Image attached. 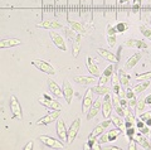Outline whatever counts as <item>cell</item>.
Returning a JSON list of instances; mask_svg holds the SVG:
<instances>
[{
	"instance_id": "cell-1",
	"label": "cell",
	"mask_w": 151,
	"mask_h": 150,
	"mask_svg": "<svg viewBox=\"0 0 151 150\" xmlns=\"http://www.w3.org/2000/svg\"><path fill=\"white\" fill-rule=\"evenodd\" d=\"M32 64L37 69H39L40 72H44L47 74H50V76H54L55 74V69L54 67L52 66L49 62L47 61H43V59H34L32 61Z\"/></svg>"
},
{
	"instance_id": "cell-2",
	"label": "cell",
	"mask_w": 151,
	"mask_h": 150,
	"mask_svg": "<svg viewBox=\"0 0 151 150\" xmlns=\"http://www.w3.org/2000/svg\"><path fill=\"white\" fill-rule=\"evenodd\" d=\"M39 104L43 105L44 107H47V109H49V110H62V105H60L57 100L48 96L47 93H43L42 97H39Z\"/></svg>"
},
{
	"instance_id": "cell-3",
	"label": "cell",
	"mask_w": 151,
	"mask_h": 150,
	"mask_svg": "<svg viewBox=\"0 0 151 150\" xmlns=\"http://www.w3.org/2000/svg\"><path fill=\"white\" fill-rule=\"evenodd\" d=\"M9 106H10V111L13 114V118L15 120H22L23 119L22 106H20V102L18 101L17 96H14V95L10 96V102H9Z\"/></svg>"
},
{
	"instance_id": "cell-4",
	"label": "cell",
	"mask_w": 151,
	"mask_h": 150,
	"mask_svg": "<svg viewBox=\"0 0 151 150\" xmlns=\"http://www.w3.org/2000/svg\"><path fill=\"white\" fill-rule=\"evenodd\" d=\"M105 98H103L102 101V115L105 119H110L111 118V114L113 111V106H112V96H111V92L107 93V95L103 96Z\"/></svg>"
},
{
	"instance_id": "cell-5",
	"label": "cell",
	"mask_w": 151,
	"mask_h": 150,
	"mask_svg": "<svg viewBox=\"0 0 151 150\" xmlns=\"http://www.w3.org/2000/svg\"><path fill=\"white\" fill-rule=\"evenodd\" d=\"M60 118V110H52L49 114H47L43 118H40L39 120L37 121V125H49L53 121H57Z\"/></svg>"
},
{
	"instance_id": "cell-6",
	"label": "cell",
	"mask_w": 151,
	"mask_h": 150,
	"mask_svg": "<svg viewBox=\"0 0 151 150\" xmlns=\"http://www.w3.org/2000/svg\"><path fill=\"white\" fill-rule=\"evenodd\" d=\"M39 140L45 145V146L52 148V149H63L64 148L63 141H60V140H57L54 138H50V136H47V135H40Z\"/></svg>"
},
{
	"instance_id": "cell-7",
	"label": "cell",
	"mask_w": 151,
	"mask_h": 150,
	"mask_svg": "<svg viewBox=\"0 0 151 150\" xmlns=\"http://www.w3.org/2000/svg\"><path fill=\"white\" fill-rule=\"evenodd\" d=\"M55 130H57V136L60 141L63 143H68V130L65 128V124L62 119L57 120V125H55Z\"/></svg>"
},
{
	"instance_id": "cell-8",
	"label": "cell",
	"mask_w": 151,
	"mask_h": 150,
	"mask_svg": "<svg viewBox=\"0 0 151 150\" xmlns=\"http://www.w3.org/2000/svg\"><path fill=\"white\" fill-rule=\"evenodd\" d=\"M79 129H81V119L77 118V119H74V121L70 124L69 129H68V144H72L76 140Z\"/></svg>"
},
{
	"instance_id": "cell-9",
	"label": "cell",
	"mask_w": 151,
	"mask_h": 150,
	"mask_svg": "<svg viewBox=\"0 0 151 150\" xmlns=\"http://www.w3.org/2000/svg\"><path fill=\"white\" fill-rule=\"evenodd\" d=\"M112 121L111 120H108V119H105V121H101L100 124H98L96 128H94L92 131H91V134L88 135V138H93V139H97L98 136H100L101 134H103L106 131V129L108 128V126L111 125Z\"/></svg>"
},
{
	"instance_id": "cell-10",
	"label": "cell",
	"mask_w": 151,
	"mask_h": 150,
	"mask_svg": "<svg viewBox=\"0 0 151 150\" xmlns=\"http://www.w3.org/2000/svg\"><path fill=\"white\" fill-rule=\"evenodd\" d=\"M49 35H50L52 42H53L54 45H55L59 50H63V52H65V50H67V45H65V42H64L63 37L60 35L59 33H57V32H54V30H50V32H49Z\"/></svg>"
},
{
	"instance_id": "cell-11",
	"label": "cell",
	"mask_w": 151,
	"mask_h": 150,
	"mask_svg": "<svg viewBox=\"0 0 151 150\" xmlns=\"http://www.w3.org/2000/svg\"><path fill=\"white\" fill-rule=\"evenodd\" d=\"M92 105H93V91L91 88H88L83 96V100H82V112L87 114Z\"/></svg>"
},
{
	"instance_id": "cell-12",
	"label": "cell",
	"mask_w": 151,
	"mask_h": 150,
	"mask_svg": "<svg viewBox=\"0 0 151 150\" xmlns=\"http://www.w3.org/2000/svg\"><path fill=\"white\" fill-rule=\"evenodd\" d=\"M37 28H42V29H47V30H57V29H60L63 28V25L60 24L58 20H43L40 23L37 24Z\"/></svg>"
},
{
	"instance_id": "cell-13",
	"label": "cell",
	"mask_w": 151,
	"mask_h": 150,
	"mask_svg": "<svg viewBox=\"0 0 151 150\" xmlns=\"http://www.w3.org/2000/svg\"><path fill=\"white\" fill-rule=\"evenodd\" d=\"M62 90H63V97L65 102H67L68 105H70V102L73 100V95H74V91H73V87L72 85L69 83V81H65L63 82V86H62Z\"/></svg>"
},
{
	"instance_id": "cell-14",
	"label": "cell",
	"mask_w": 151,
	"mask_h": 150,
	"mask_svg": "<svg viewBox=\"0 0 151 150\" xmlns=\"http://www.w3.org/2000/svg\"><path fill=\"white\" fill-rule=\"evenodd\" d=\"M112 106H113V111H116L117 115L121 116V118H125L127 109H125V107L120 104V97H119V95H116V93L112 96Z\"/></svg>"
},
{
	"instance_id": "cell-15",
	"label": "cell",
	"mask_w": 151,
	"mask_h": 150,
	"mask_svg": "<svg viewBox=\"0 0 151 150\" xmlns=\"http://www.w3.org/2000/svg\"><path fill=\"white\" fill-rule=\"evenodd\" d=\"M73 81L78 85H82V86H92L97 82V79L94 76H76L73 78Z\"/></svg>"
},
{
	"instance_id": "cell-16",
	"label": "cell",
	"mask_w": 151,
	"mask_h": 150,
	"mask_svg": "<svg viewBox=\"0 0 151 150\" xmlns=\"http://www.w3.org/2000/svg\"><path fill=\"white\" fill-rule=\"evenodd\" d=\"M112 76H113V63L108 64L106 69L102 72V74L100 76V85H106L107 82H111L112 79Z\"/></svg>"
},
{
	"instance_id": "cell-17",
	"label": "cell",
	"mask_w": 151,
	"mask_h": 150,
	"mask_svg": "<svg viewBox=\"0 0 151 150\" xmlns=\"http://www.w3.org/2000/svg\"><path fill=\"white\" fill-rule=\"evenodd\" d=\"M97 53L100 54L103 59L108 61L110 63H117V62H119V58H117V56L115 53H112L111 50H107L105 48H98L97 49Z\"/></svg>"
},
{
	"instance_id": "cell-18",
	"label": "cell",
	"mask_w": 151,
	"mask_h": 150,
	"mask_svg": "<svg viewBox=\"0 0 151 150\" xmlns=\"http://www.w3.org/2000/svg\"><path fill=\"white\" fill-rule=\"evenodd\" d=\"M101 109H102V102H101V98H100V100H96V101L93 102V105L91 106L89 111L86 114L87 120H92V119L96 118L97 114L101 111Z\"/></svg>"
},
{
	"instance_id": "cell-19",
	"label": "cell",
	"mask_w": 151,
	"mask_h": 150,
	"mask_svg": "<svg viewBox=\"0 0 151 150\" xmlns=\"http://www.w3.org/2000/svg\"><path fill=\"white\" fill-rule=\"evenodd\" d=\"M47 83H48V87H49L50 93H53V95H54L57 98L63 97V90L60 88V86H59L55 81H53V79L49 78L48 81H47Z\"/></svg>"
},
{
	"instance_id": "cell-20",
	"label": "cell",
	"mask_w": 151,
	"mask_h": 150,
	"mask_svg": "<svg viewBox=\"0 0 151 150\" xmlns=\"http://www.w3.org/2000/svg\"><path fill=\"white\" fill-rule=\"evenodd\" d=\"M86 64H87V69L88 72L92 74L94 77H100L101 73H100V68H98V66L94 63V59L91 58V57H87L86 59Z\"/></svg>"
},
{
	"instance_id": "cell-21",
	"label": "cell",
	"mask_w": 151,
	"mask_h": 150,
	"mask_svg": "<svg viewBox=\"0 0 151 150\" xmlns=\"http://www.w3.org/2000/svg\"><path fill=\"white\" fill-rule=\"evenodd\" d=\"M125 44L130 48H135V49H146L147 48V43L141 39H129L125 42Z\"/></svg>"
},
{
	"instance_id": "cell-22",
	"label": "cell",
	"mask_w": 151,
	"mask_h": 150,
	"mask_svg": "<svg viewBox=\"0 0 151 150\" xmlns=\"http://www.w3.org/2000/svg\"><path fill=\"white\" fill-rule=\"evenodd\" d=\"M141 58H142V54H141L140 52H136L135 54H132L131 57L126 61L125 68H126V69H132V68H134L135 66L141 61Z\"/></svg>"
},
{
	"instance_id": "cell-23",
	"label": "cell",
	"mask_w": 151,
	"mask_h": 150,
	"mask_svg": "<svg viewBox=\"0 0 151 150\" xmlns=\"http://www.w3.org/2000/svg\"><path fill=\"white\" fill-rule=\"evenodd\" d=\"M20 44V39L18 38H8V39H3L0 40V48H13Z\"/></svg>"
},
{
	"instance_id": "cell-24",
	"label": "cell",
	"mask_w": 151,
	"mask_h": 150,
	"mask_svg": "<svg viewBox=\"0 0 151 150\" xmlns=\"http://www.w3.org/2000/svg\"><path fill=\"white\" fill-rule=\"evenodd\" d=\"M91 90L93 91V93H96L98 96H105L112 91V88L107 87L106 85H97V86H92Z\"/></svg>"
},
{
	"instance_id": "cell-25",
	"label": "cell",
	"mask_w": 151,
	"mask_h": 150,
	"mask_svg": "<svg viewBox=\"0 0 151 150\" xmlns=\"http://www.w3.org/2000/svg\"><path fill=\"white\" fill-rule=\"evenodd\" d=\"M135 140H136V143H137L141 148H144V149H151V141L145 138L144 134H141V133L136 134Z\"/></svg>"
},
{
	"instance_id": "cell-26",
	"label": "cell",
	"mask_w": 151,
	"mask_h": 150,
	"mask_svg": "<svg viewBox=\"0 0 151 150\" xmlns=\"http://www.w3.org/2000/svg\"><path fill=\"white\" fill-rule=\"evenodd\" d=\"M79 52H81V34H77L76 38L73 39V44H72V54L74 58L78 57Z\"/></svg>"
},
{
	"instance_id": "cell-27",
	"label": "cell",
	"mask_w": 151,
	"mask_h": 150,
	"mask_svg": "<svg viewBox=\"0 0 151 150\" xmlns=\"http://www.w3.org/2000/svg\"><path fill=\"white\" fill-rule=\"evenodd\" d=\"M69 27L72 28V29L74 30V33H77V34H86L87 33V29L86 27H84L83 24H81V23L78 22H73V20H69Z\"/></svg>"
},
{
	"instance_id": "cell-28",
	"label": "cell",
	"mask_w": 151,
	"mask_h": 150,
	"mask_svg": "<svg viewBox=\"0 0 151 150\" xmlns=\"http://www.w3.org/2000/svg\"><path fill=\"white\" fill-rule=\"evenodd\" d=\"M150 85H151L150 79H142V81L139 82L137 85H135L134 87H132V90H134L135 93H142Z\"/></svg>"
},
{
	"instance_id": "cell-29",
	"label": "cell",
	"mask_w": 151,
	"mask_h": 150,
	"mask_svg": "<svg viewBox=\"0 0 151 150\" xmlns=\"http://www.w3.org/2000/svg\"><path fill=\"white\" fill-rule=\"evenodd\" d=\"M136 125V119H135V115L131 114L130 110H126V115H125V130L132 128V126Z\"/></svg>"
},
{
	"instance_id": "cell-30",
	"label": "cell",
	"mask_w": 151,
	"mask_h": 150,
	"mask_svg": "<svg viewBox=\"0 0 151 150\" xmlns=\"http://www.w3.org/2000/svg\"><path fill=\"white\" fill-rule=\"evenodd\" d=\"M111 121L116 128L121 129L122 131H125V119L121 118L119 115H111Z\"/></svg>"
},
{
	"instance_id": "cell-31",
	"label": "cell",
	"mask_w": 151,
	"mask_h": 150,
	"mask_svg": "<svg viewBox=\"0 0 151 150\" xmlns=\"http://www.w3.org/2000/svg\"><path fill=\"white\" fill-rule=\"evenodd\" d=\"M117 74H119V79H120L121 86L129 87V85H130V76H129V74H127L125 71H121V69H120V72Z\"/></svg>"
},
{
	"instance_id": "cell-32",
	"label": "cell",
	"mask_w": 151,
	"mask_h": 150,
	"mask_svg": "<svg viewBox=\"0 0 151 150\" xmlns=\"http://www.w3.org/2000/svg\"><path fill=\"white\" fill-rule=\"evenodd\" d=\"M121 90V83H120V79H119V74H116V73H113V76H112V91L113 93H119Z\"/></svg>"
},
{
	"instance_id": "cell-33",
	"label": "cell",
	"mask_w": 151,
	"mask_h": 150,
	"mask_svg": "<svg viewBox=\"0 0 151 150\" xmlns=\"http://www.w3.org/2000/svg\"><path fill=\"white\" fill-rule=\"evenodd\" d=\"M121 129L116 128V129H111L107 131V136H108V141H115V140L117 139L121 135Z\"/></svg>"
},
{
	"instance_id": "cell-34",
	"label": "cell",
	"mask_w": 151,
	"mask_h": 150,
	"mask_svg": "<svg viewBox=\"0 0 151 150\" xmlns=\"http://www.w3.org/2000/svg\"><path fill=\"white\" fill-rule=\"evenodd\" d=\"M140 32L147 38L149 40H151V28H149L146 24H141L140 25Z\"/></svg>"
},
{
	"instance_id": "cell-35",
	"label": "cell",
	"mask_w": 151,
	"mask_h": 150,
	"mask_svg": "<svg viewBox=\"0 0 151 150\" xmlns=\"http://www.w3.org/2000/svg\"><path fill=\"white\" fill-rule=\"evenodd\" d=\"M145 106H146L145 98H142V97H141V98H139V100H137V104H136V107H135V109H136V112H137V114L140 115V114H141V112H142V111H144V109H145Z\"/></svg>"
},
{
	"instance_id": "cell-36",
	"label": "cell",
	"mask_w": 151,
	"mask_h": 150,
	"mask_svg": "<svg viewBox=\"0 0 151 150\" xmlns=\"http://www.w3.org/2000/svg\"><path fill=\"white\" fill-rule=\"evenodd\" d=\"M116 29H117V33H124L129 29V24L127 23H119V24L116 25Z\"/></svg>"
},
{
	"instance_id": "cell-37",
	"label": "cell",
	"mask_w": 151,
	"mask_h": 150,
	"mask_svg": "<svg viewBox=\"0 0 151 150\" xmlns=\"http://www.w3.org/2000/svg\"><path fill=\"white\" fill-rule=\"evenodd\" d=\"M125 133H126V135H127V138H129L130 140H132V139L135 138V135H136V129L134 128V126H132V128L126 129Z\"/></svg>"
},
{
	"instance_id": "cell-38",
	"label": "cell",
	"mask_w": 151,
	"mask_h": 150,
	"mask_svg": "<svg viewBox=\"0 0 151 150\" xmlns=\"http://www.w3.org/2000/svg\"><path fill=\"white\" fill-rule=\"evenodd\" d=\"M108 141V136H107V133H103V134H101L100 136L97 138V143L100 144V145H102V144H106Z\"/></svg>"
},
{
	"instance_id": "cell-39",
	"label": "cell",
	"mask_w": 151,
	"mask_h": 150,
	"mask_svg": "<svg viewBox=\"0 0 151 150\" xmlns=\"http://www.w3.org/2000/svg\"><path fill=\"white\" fill-rule=\"evenodd\" d=\"M136 78H141V79H151V71L149 72H144V73H137L136 74Z\"/></svg>"
},
{
	"instance_id": "cell-40",
	"label": "cell",
	"mask_w": 151,
	"mask_h": 150,
	"mask_svg": "<svg viewBox=\"0 0 151 150\" xmlns=\"http://www.w3.org/2000/svg\"><path fill=\"white\" fill-rule=\"evenodd\" d=\"M106 29H107V35H116V33H117L116 27H113V25H111V24H108Z\"/></svg>"
},
{
	"instance_id": "cell-41",
	"label": "cell",
	"mask_w": 151,
	"mask_h": 150,
	"mask_svg": "<svg viewBox=\"0 0 151 150\" xmlns=\"http://www.w3.org/2000/svg\"><path fill=\"white\" fill-rule=\"evenodd\" d=\"M107 43L111 48L115 47L116 45V35H107Z\"/></svg>"
},
{
	"instance_id": "cell-42",
	"label": "cell",
	"mask_w": 151,
	"mask_h": 150,
	"mask_svg": "<svg viewBox=\"0 0 151 150\" xmlns=\"http://www.w3.org/2000/svg\"><path fill=\"white\" fill-rule=\"evenodd\" d=\"M141 3H142V0H134L132 1V9H134V12H137V9L141 8Z\"/></svg>"
},
{
	"instance_id": "cell-43",
	"label": "cell",
	"mask_w": 151,
	"mask_h": 150,
	"mask_svg": "<svg viewBox=\"0 0 151 150\" xmlns=\"http://www.w3.org/2000/svg\"><path fill=\"white\" fill-rule=\"evenodd\" d=\"M126 98H127V100H131V98H136L134 90H131V88H127V91H126Z\"/></svg>"
},
{
	"instance_id": "cell-44",
	"label": "cell",
	"mask_w": 151,
	"mask_h": 150,
	"mask_svg": "<svg viewBox=\"0 0 151 150\" xmlns=\"http://www.w3.org/2000/svg\"><path fill=\"white\" fill-rule=\"evenodd\" d=\"M136 144H137V143H136V140L132 139V140H130V144H129V146H127V148H129L130 150H136V149L139 148Z\"/></svg>"
},
{
	"instance_id": "cell-45",
	"label": "cell",
	"mask_w": 151,
	"mask_h": 150,
	"mask_svg": "<svg viewBox=\"0 0 151 150\" xmlns=\"http://www.w3.org/2000/svg\"><path fill=\"white\" fill-rule=\"evenodd\" d=\"M150 118H151L150 111H147V112H144V114H140V119L142 120V121H146V120L150 119Z\"/></svg>"
},
{
	"instance_id": "cell-46",
	"label": "cell",
	"mask_w": 151,
	"mask_h": 150,
	"mask_svg": "<svg viewBox=\"0 0 151 150\" xmlns=\"http://www.w3.org/2000/svg\"><path fill=\"white\" fill-rule=\"evenodd\" d=\"M33 146H34V143H33V140H30V141L27 143V145H25V146L23 148V149H24V150H32Z\"/></svg>"
},
{
	"instance_id": "cell-47",
	"label": "cell",
	"mask_w": 151,
	"mask_h": 150,
	"mask_svg": "<svg viewBox=\"0 0 151 150\" xmlns=\"http://www.w3.org/2000/svg\"><path fill=\"white\" fill-rule=\"evenodd\" d=\"M136 104H137V100H136V98H131V100H129V109H131V107H136Z\"/></svg>"
},
{
	"instance_id": "cell-48",
	"label": "cell",
	"mask_w": 151,
	"mask_h": 150,
	"mask_svg": "<svg viewBox=\"0 0 151 150\" xmlns=\"http://www.w3.org/2000/svg\"><path fill=\"white\" fill-rule=\"evenodd\" d=\"M139 131H140V133H141V134H144V135H146V134H149V133H150V128H149V126H147V125H146V128H141V129H140Z\"/></svg>"
},
{
	"instance_id": "cell-49",
	"label": "cell",
	"mask_w": 151,
	"mask_h": 150,
	"mask_svg": "<svg viewBox=\"0 0 151 150\" xmlns=\"http://www.w3.org/2000/svg\"><path fill=\"white\" fill-rule=\"evenodd\" d=\"M117 95H119V97H120V98H126V92H125L124 90H122V88L120 90V92L117 93Z\"/></svg>"
},
{
	"instance_id": "cell-50",
	"label": "cell",
	"mask_w": 151,
	"mask_h": 150,
	"mask_svg": "<svg viewBox=\"0 0 151 150\" xmlns=\"http://www.w3.org/2000/svg\"><path fill=\"white\" fill-rule=\"evenodd\" d=\"M136 125H137V128H139V130H140L141 128H144V126H145V121L141 120V121H139V123L136 121Z\"/></svg>"
},
{
	"instance_id": "cell-51",
	"label": "cell",
	"mask_w": 151,
	"mask_h": 150,
	"mask_svg": "<svg viewBox=\"0 0 151 150\" xmlns=\"http://www.w3.org/2000/svg\"><path fill=\"white\" fill-rule=\"evenodd\" d=\"M145 102H146V105H151V95L145 97Z\"/></svg>"
},
{
	"instance_id": "cell-52",
	"label": "cell",
	"mask_w": 151,
	"mask_h": 150,
	"mask_svg": "<svg viewBox=\"0 0 151 150\" xmlns=\"http://www.w3.org/2000/svg\"><path fill=\"white\" fill-rule=\"evenodd\" d=\"M107 150H119V146H113V145H110V146H106Z\"/></svg>"
},
{
	"instance_id": "cell-53",
	"label": "cell",
	"mask_w": 151,
	"mask_h": 150,
	"mask_svg": "<svg viewBox=\"0 0 151 150\" xmlns=\"http://www.w3.org/2000/svg\"><path fill=\"white\" fill-rule=\"evenodd\" d=\"M145 125H147L149 128H151V118H150V119H147V120L145 121Z\"/></svg>"
},
{
	"instance_id": "cell-54",
	"label": "cell",
	"mask_w": 151,
	"mask_h": 150,
	"mask_svg": "<svg viewBox=\"0 0 151 150\" xmlns=\"http://www.w3.org/2000/svg\"><path fill=\"white\" fill-rule=\"evenodd\" d=\"M130 0H120V4L121 5H124V4H126V3H129Z\"/></svg>"
},
{
	"instance_id": "cell-55",
	"label": "cell",
	"mask_w": 151,
	"mask_h": 150,
	"mask_svg": "<svg viewBox=\"0 0 151 150\" xmlns=\"http://www.w3.org/2000/svg\"><path fill=\"white\" fill-rule=\"evenodd\" d=\"M150 114H151V111H150Z\"/></svg>"
}]
</instances>
